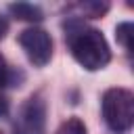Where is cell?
Here are the masks:
<instances>
[{
  "label": "cell",
  "instance_id": "6da1fadb",
  "mask_svg": "<svg viewBox=\"0 0 134 134\" xmlns=\"http://www.w3.org/2000/svg\"><path fill=\"white\" fill-rule=\"evenodd\" d=\"M67 40L73 59L88 71H98L109 65L111 61V50L105 40V36L94 29L86 27L80 23H71L67 29Z\"/></svg>",
  "mask_w": 134,
  "mask_h": 134
},
{
  "label": "cell",
  "instance_id": "7a4b0ae2",
  "mask_svg": "<svg viewBox=\"0 0 134 134\" xmlns=\"http://www.w3.org/2000/svg\"><path fill=\"white\" fill-rule=\"evenodd\" d=\"M103 117L105 124L117 132L124 134L134 124V96L126 88H109L103 94Z\"/></svg>",
  "mask_w": 134,
  "mask_h": 134
},
{
  "label": "cell",
  "instance_id": "3957f363",
  "mask_svg": "<svg viewBox=\"0 0 134 134\" xmlns=\"http://www.w3.org/2000/svg\"><path fill=\"white\" fill-rule=\"evenodd\" d=\"M46 132V103L40 94L29 96L17 111L13 134H44Z\"/></svg>",
  "mask_w": 134,
  "mask_h": 134
},
{
  "label": "cell",
  "instance_id": "277c9868",
  "mask_svg": "<svg viewBox=\"0 0 134 134\" xmlns=\"http://www.w3.org/2000/svg\"><path fill=\"white\" fill-rule=\"evenodd\" d=\"M19 44L36 67H44L52 57V38L42 27H27L19 34Z\"/></svg>",
  "mask_w": 134,
  "mask_h": 134
},
{
  "label": "cell",
  "instance_id": "5b68a950",
  "mask_svg": "<svg viewBox=\"0 0 134 134\" xmlns=\"http://www.w3.org/2000/svg\"><path fill=\"white\" fill-rule=\"evenodd\" d=\"M10 15L19 21H29V23H38L44 19V13L38 4H31V2H15L8 6Z\"/></svg>",
  "mask_w": 134,
  "mask_h": 134
},
{
  "label": "cell",
  "instance_id": "8992f818",
  "mask_svg": "<svg viewBox=\"0 0 134 134\" xmlns=\"http://www.w3.org/2000/svg\"><path fill=\"white\" fill-rule=\"evenodd\" d=\"M75 8H80V13H82L84 17L98 19V17H103V15L109 10V4H107V2H82V4H77Z\"/></svg>",
  "mask_w": 134,
  "mask_h": 134
},
{
  "label": "cell",
  "instance_id": "52a82bcc",
  "mask_svg": "<svg viewBox=\"0 0 134 134\" xmlns=\"http://www.w3.org/2000/svg\"><path fill=\"white\" fill-rule=\"evenodd\" d=\"M132 34H134V25L132 23H119L117 27H115V38H117V42L130 52L132 50Z\"/></svg>",
  "mask_w": 134,
  "mask_h": 134
},
{
  "label": "cell",
  "instance_id": "ba28073f",
  "mask_svg": "<svg viewBox=\"0 0 134 134\" xmlns=\"http://www.w3.org/2000/svg\"><path fill=\"white\" fill-rule=\"evenodd\" d=\"M57 134H88V130L80 117H69L59 126Z\"/></svg>",
  "mask_w": 134,
  "mask_h": 134
},
{
  "label": "cell",
  "instance_id": "9c48e42d",
  "mask_svg": "<svg viewBox=\"0 0 134 134\" xmlns=\"http://www.w3.org/2000/svg\"><path fill=\"white\" fill-rule=\"evenodd\" d=\"M13 82V73H10V67L6 65V59L2 57L0 52V86H6Z\"/></svg>",
  "mask_w": 134,
  "mask_h": 134
},
{
  "label": "cell",
  "instance_id": "30bf717a",
  "mask_svg": "<svg viewBox=\"0 0 134 134\" xmlns=\"http://www.w3.org/2000/svg\"><path fill=\"white\" fill-rule=\"evenodd\" d=\"M6 113H8V98L0 92V117H4Z\"/></svg>",
  "mask_w": 134,
  "mask_h": 134
},
{
  "label": "cell",
  "instance_id": "8fae6325",
  "mask_svg": "<svg viewBox=\"0 0 134 134\" xmlns=\"http://www.w3.org/2000/svg\"><path fill=\"white\" fill-rule=\"evenodd\" d=\"M6 31H8V21L4 17H0V40L6 36Z\"/></svg>",
  "mask_w": 134,
  "mask_h": 134
}]
</instances>
